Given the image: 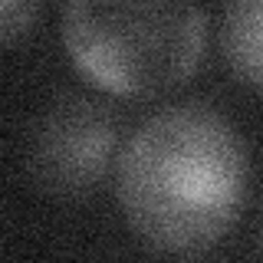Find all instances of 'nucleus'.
<instances>
[{"label":"nucleus","mask_w":263,"mask_h":263,"mask_svg":"<svg viewBox=\"0 0 263 263\" xmlns=\"http://www.w3.org/2000/svg\"><path fill=\"white\" fill-rule=\"evenodd\" d=\"M128 227L171 253L208 250L247 197L243 138L208 102H178L138 125L115 161Z\"/></svg>","instance_id":"nucleus-1"},{"label":"nucleus","mask_w":263,"mask_h":263,"mask_svg":"<svg viewBox=\"0 0 263 263\" xmlns=\"http://www.w3.org/2000/svg\"><path fill=\"white\" fill-rule=\"evenodd\" d=\"M69 60L96 86L152 96L184 82L204 49V10L194 4H86L63 7Z\"/></svg>","instance_id":"nucleus-2"},{"label":"nucleus","mask_w":263,"mask_h":263,"mask_svg":"<svg viewBox=\"0 0 263 263\" xmlns=\"http://www.w3.org/2000/svg\"><path fill=\"white\" fill-rule=\"evenodd\" d=\"M115 138V115L99 99L66 92L46 105L33 128L30 178L56 197L92 191L112 161Z\"/></svg>","instance_id":"nucleus-3"},{"label":"nucleus","mask_w":263,"mask_h":263,"mask_svg":"<svg viewBox=\"0 0 263 263\" xmlns=\"http://www.w3.org/2000/svg\"><path fill=\"white\" fill-rule=\"evenodd\" d=\"M220 53L250 86H263V0H234L220 13Z\"/></svg>","instance_id":"nucleus-4"},{"label":"nucleus","mask_w":263,"mask_h":263,"mask_svg":"<svg viewBox=\"0 0 263 263\" xmlns=\"http://www.w3.org/2000/svg\"><path fill=\"white\" fill-rule=\"evenodd\" d=\"M40 16V4L33 0H4L0 4V40L13 43L20 33H27Z\"/></svg>","instance_id":"nucleus-5"}]
</instances>
